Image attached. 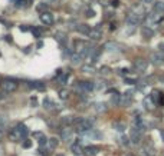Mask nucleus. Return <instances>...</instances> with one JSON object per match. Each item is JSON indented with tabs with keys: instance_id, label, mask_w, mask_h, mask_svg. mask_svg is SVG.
I'll use <instances>...</instances> for the list:
<instances>
[{
	"instance_id": "nucleus-1",
	"label": "nucleus",
	"mask_w": 164,
	"mask_h": 156,
	"mask_svg": "<svg viewBox=\"0 0 164 156\" xmlns=\"http://www.w3.org/2000/svg\"><path fill=\"white\" fill-rule=\"evenodd\" d=\"M28 133H29L28 127H26L23 123H19V125L9 133V137H10L12 140H15V142H19V140H25L26 136H28Z\"/></svg>"
},
{
	"instance_id": "nucleus-2",
	"label": "nucleus",
	"mask_w": 164,
	"mask_h": 156,
	"mask_svg": "<svg viewBox=\"0 0 164 156\" xmlns=\"http://www.w3.org/2000/svg\"><path fill=\"white\" fill-rule=\"evenodd\" d=\"M76 122V129L79 133H88L89 130H92V120L89 119H78L75 120Z\"/></svg>"
},
{
	"instance_id": "nucleus-3",
	"label": "nucleus",
	"mask_w": 164,
	"mask_h": 156,
	"mask_svg": "<svg viewBox=\"0 0 164 156\" xmlns=\"http://www.w3.org/2000/svg\"><path fill=\"white\" fill-rule=\"evenodd\" d=\"M2 89L7 93H13L16 89H17V83L16 80H12V79H5L2 82Z\"/></svg>"
},
{
	"instance_id": "nucleus-4",
	"label": "nucleus",
	"mask_w": 164,
	"mask_h": 156,
	"mask_svg": "<svg viewBox=\"0 0 164 156\" xmlns=\"http://www.w3.org/2000/svg\"><path fill=\"white\" fill-rule=\"evenodd\" d=\"M94 83L92 82H88V80H85V82H78V85H76V89H79V90H82V92H91V90H94Z\"/></svg>"
},
{
	"instance_id": "nucleus-5",
	"label": "nucleus",
	"mask_w": 164,
	"mask_h": 156,
	"mask_svg": "<svg viewBox=\"0 0 164 156\" xmlns=\"http://www.w3.org/2000/svg\"><path fill=\"white\" fill-rule=\"evenodd\" d=\"M40 22L45 23L46 26H50V25L53 23V16H52V13H49V12L40 13Z\"/></svg>"
},
{
	"instance_id": "nucleus-6",
	"label": "nucleus",
	"mask_w": 164,
	"mask_h": 156,
	"mask_svg": "<svg viewBox=\"0 0 164 156\" xmlns=\"http://www.w3.org/2000/svg\"><path fill=\"white\" fill-rule=\"evenodd\" d=\"M72 136H73V132H72V129H69V127H65V129H62V130H60V137H62V140H65V142H69V140H72Z\"/></svg>"
},
{
	"instance_id": "nucleus-7",
	"label": "nucleus",
	"mask_w": 164,
	"mask_h": 156,
	"mask_svg": "<svg viewBox=\"0 0 164 156\" xmlns=\"http://www.w3.org/2000/svg\"><path fill=\"white\" fill-rule=\"evenodd\" d=\"M130 139H131V142L132 143H140V139H141V132L138 130V129H135V127H132L131 129V136H130Z\"/></svg>"
},
{
	"instance_id": "nucleus-8",
	"label": "nucleus",
	"mask_w": 164,
	"mask_h": 156,
	"mask_svg": "<svg viewBox=\"0 0 164 156\" xmlns=\"http://www.w3.org/2000/svg\"><path fill=\"white\" fill-rule=\"evenodd\" d=\"M131 100H132V92H127V93H124V96L121 97V105L122 106H130L131 105Z\"/></svg>"
},
{
	"instance_id": "nucleus-9",
	"label": "nucleus",
	"mask_w": 164,
	"mask_h": 156,
	"mask_svg": "<svg viewBox=\"0 0 164 156\" xmlns=\"http://www.w3.org/2000/svg\"><path fill=\"white\" fill-rule=\"evenodd\" d=\"M92 40H99L101 37H102V30L99 29V27H95V29H92L91 30V33L88 35Z\"/></svg>"
},
{
	"instance_id": "nucleus-10",
	"label": "nucleus",
	"mask_w": 164,
	"mask_h": 156,
	"mask_svg": "<svg viewBox=\"0 0 164 156\" xmlns=\"http://www.w3.org/2000/svg\"><path fill=\"white\" fill-rule=\"evenodd\" d=\"M28 86L30 89H36V90H43L45 89V83L39 82V80H33V82H28Z\"/></svg>"
},
{
	"instance_id": "nucleus-11",
	"label": "nucleus",
	"mask_w": 164,
	"mask_h": 156,
	"mask_svg": "<svg viewBox=\"0 0 164 156\" xmlns=\"http://www.w3.org/2000/svg\"><path fill=\"white\" fill-rule=\"evenodd\" d=\"M151 62H153L154 65H161V63L164 62V56H163L161 53H153V55H151Z\"/></svg>"
},
{
	"instance_id": "nucleus-12",
	"label": "nucleus",
	"mask_w": 164,
	"mask_h": 156,
	"mask_svg": "<svg viewBox=\"0 0 164 156\" xmlns=\"http://www.w3.org/2000/svg\"><path fill=\"white\" fill-rule=\"evenodd\" d=\"M145 67H147V62L145 60H137L135 63H134V69L137 70V72H144L145 70Z\"/></svg>"
},
{
	"instance_id": "nucleus-13",
	"label": "nucleus",
	"mask_w": 164,
	"mask_h": 156,
	"mask_svg": "<svg viewBox=\"0 0 164 156\" xmlns=\"http://www.w3.org/2000/svg\"><path fill=\"white\" fill-rule=\"evenodd\" d=\"M84 153H85V156H97L98 147H97V146H87V147L84 149Z\"/></svg>"
},
{
	"instance_id": "nucleus-14",
	"label": "nucleus",
	"mask_w": 164,
	"mask_h": 156,
	"mask_svg": "<svg viewBox=\"0 0 164 156\" xmlns=\"http://www.w3.org/2000/svg\"><path fill=\"white\" fill-rule=\"evenodd\" d=\"M76 30H78L79 33H82V35H89L92 29H91L88 25H79V26L76 27Z\"/></svg>"
},
{
	"instance_id": "nucleus-15",
	"label": "nucleus",
	"mask_w": 164,
	"mask_h": 156,
	"mask_svg": "<svg viewBox=\"0 0 164 156\" xmlns=\"http://www.w3.org/2000/svg\"><path fill=\"white\" fill-rule=\"evenodd\" d=\"M155 13H164V2H161V0H160V2H154V9H153Z\"/></svg>"
},
{
	"instance_id": "nucleus-16",
	"label": "nucleus",
	"mask_w": 164,
	"mask_h": 156,
	"mask_svg": "<svg viewBox=\"0 0 164 156\" xmlns=\"http://www.w3.org/2000/svg\"><path fill=\"white\" fill-rule=\"evenodd\" d=\"M58 139L56 137H50V139H48V143H46V146H48V149L49 150H53V149H56V146H58Z\"/></svg>"
},
{
	"instance_id": "nucleus-17",
	"label": "nucleus",
	"mask_w": 164,
	"mask_h": 156,
	"mask_svg": "<svg viewBox=\"0 0 164 156\" xmlns=\"http://www.w3.org/2000/svg\"><path fill=\"white\" fill-rule=\"evenodd\" d=\"M104 47H105L107 50H110V52H114V50H118V49H120V45L115 43V42H108V43H105Z\"/></svg>"
},
{
	"instance_id": "nucleus-18",
	"label": "nucleus",
	"mask_w": 164,
	"mask_h": 156,
	"mask_svg": "<svg viewBox=\"0 0 164 156\" xmlns=\"http://www.w3.org/2000/svg\"><path fill=\"white\" fill-rule=\"evenodd\" d=\"M153 35H154V32H153L150 27H147V26H144V27H142V36H144V37L150 39Z\"/></svg>"
},
{
	"instance_id": "nucleus-19",
	"label": "nucleus",
	"mask_w": 164,
	"mask_h": 156,
	"mask_svg": "<svg viewBox=\"0 0 164 156\" xmlns=\"http://www.w3.org/2000/svg\"><path fill=\"white\" fill-rule=\"evenodd\" d=\"M55 37H56V40L60 43V46H65V45H66V37H65L63 33H58V35H55Z\"/></svg>"
},
{
	"instance_id": "nucleus-20",
	"label": "nucleus",
	"mask_w": 164,
	"mask_h": 156,
	"mask_svg": "<svg viewBox=\"0 0 164 156\" xmlns=\"http://www.w3.org/2000/svg\"><path fill=\"white\" fill-rule=\"evenodd\" d=\"M157 20H158V13H155V12L153 10V12L148 15V22H150V23H153V22L155 23Z\"/></svg>"
},
{
	"instance_id": "nucleus-21",
	"label": "nucleus",
	"mask_w": 164,
	"mask_h": 156,
	"mask_svg": "<svg viewBox=\"0 0 164 156\" xmlns=\"http://www.w3.org/2000/svg\"><path fill=\"white\" fill-rule=\"evenodd\" d=\"M71 150H72V152H73L75 155L81 153V152H82V147H81L79 142H78V143H75V145H72V146H71Z\"/></svg>"
},
{
	"instance_id": "nucleus-22",
	"label": "nucleus",
	"mask_w": 164,
	"mask_h": 156,
	"mask_svg": "<svg viewBox=\"0 0 164 156\" xmlns=\"http://www.w3.org/2000/svg\"><path fill=\"white\" fill-rule=\"evenodd\" d=\"M71 59H72V63H73V65H78V63L82 60V56H81L79 53H73Z\"/></svg>"
},
{
	"instance_id": "nucleus-23",
	"label": "nucleus",
	"mask_w": 164,
	"mask_h": 156,
	"mask_svg": "<svg viewBox=\"0 0 164 156\" xmlns=\"http://www.w3.org/2000/svg\"><path fill=\"white\" fill-rule=\"evenodd\" d=\"M144 105H145L147 109H153V106H154V100H153L151 97H145V99H144Z\"/></svg>"
},
{
	"instance_id": "nucleus-24",
	"label": "nucleus",
	"mask_w": 164,
	"mask_h": 156,
	"mask_svg": "<svg viewBox=\"0 0 164 156\" xmlns=\"http://www.w3.org/2000/svg\"><path fill=\"white\" fill-rule=\"evenodd\" d=\"M53 106H55V105H53V102H52L49 97H46V99L43 100V107H46V109H49V110H50Z\"/></svg>"
},
{
	"instance_id": "nucleus-25",
	"label": "nucleus",
	"mask_w": 164,
	"mask_h": 156,
	"mask_svg": "<svg viewBox=\"0 0 164 156\" xmlns=\"http://www.w3.org/2000/svg\"><path fill=\"white\" fill-rule=\"evenodd\" d=\"M32 33H33V37L40 39V36H42V29H39V27H33V29H32Z\"/></svg>"
},
{
	"instance_id": "nucleus-26",
	"label": "nucleus",
	"mask_w": 164,
	"mask_h": 156,
	"mask_svg": "<svg viewBox=\"0 0 164 156\" xmlns=\"http://www.w3.org/2000/svg\"><path fill=\"white\" fill-rule=\"evenodd\" d=\"M68 79H69V73H65V75H60V76L58 77V80H59V83H60V85H65V83L68 82Z\"/></svg>"
},
{
	"instance_id": "nucleus-27",
	"label": "nucleus",
	"mask_w": 164,
	"mask_h": 156,
	"mask_svg": "<svg viewBox=\"0 0 164 156\" xmlns=\"http://www.w3.org/2000/svg\"><path fill=\"white\" fill-rule=\"evenodd\" d=\"M95 110L97 112H105L107 110V105L105 103H97L95 105Z\"/></svg>"
},
{
	"instance_id": "nucleus-28",
	"label": "nucleus",
	"mask_w": 164,
	"mask_h": 156,
	"mask_svg": "<svg viewBox=\"0 0 164 156\" xmlns=\"http://www.w3.org/2000/svg\"><path fill=\"white\" fill-rule=\"evenodd\" d=\"M120 102H121V96L115 93V95L111 97V103H112V105H120Z\"/></svg>"
},
{
	"instance_id": "nucleus-29",
	"label": "nucleus",
	"mask_w": 164,
	"mask_h": 156,
	"mask_svg": "<svg viewBox=\"0 0 164 156\" xmlns=\"http://www.w3.org/2000/svg\"><path fill=\"white\" fill-rule=\"evenodd\" d=\"M114 127H115V130H118V132H124V129H125V125H124V123H120V122H117V123H114Z\"/></svg>"
},
{
	"instance_id": "nucleus-30",
	"label": "nucleus",
	"mask_w": 164,
	"mask_h": 156,
	"mask_svg": "<svg viewBox=\"0 0 164 156\" xmlns=\"http://www.w3.org/2000/svg\"><path fill=\"white\" fill-rule=\"evenodd\" d=\"M65 125H72L73 122H75V119L72 117V116H66V117H63V120H62Z\"/></svg>"
},
{
	"instance_id": "nucleus-31",
	"label": "nucleus",
	"mask_w": 164,
	"mask_h": 156,
	"mask_svg": "<svg viewBox=\"0 0 164 156\" xmlns=\"http://www.w3.org/2000/svg\"><path fill=\"white\" fill-rule=\"evenodd\" d=\"M144 156H154V149L145 147V149H144Z\"/></svg>"
},
{
	"instance_id": "nucleus-32",
	"label": "nucleus",
	"mask_w": 164,
	"mask_h": 156,
	"mask_svg": "<svg viewBox=\"0 0 164 156\" xmlns=\"http://www.w3.org/2000/svg\"><path fill=\"white\" fill-rule=\"evenodd\" d=\"M36 9H38V12H40V13H45V12H46V9H48V6L42 3V5H39Z\"/></svg>"
},
{
	"instance_id": "nucleus-33",
	"label": "nucleus",
	"mask_w": 164,
	"mask_h": 156,
	"mask_svg": "<svg viewBox=\"0 0 164 156\" xmlns=\"http://www.w3.org/2000/svg\"><path fill=\"white\" fill-rule=\"evenodd\" d=\"M59 97H60V99H62V100H65V99H66V97H68V92H66V90H65V89H62V90H60V92H59Z\"/></svg>"
},
{
	"instance_id": "nucleus-34",
	"label": "nucleus",
	"mask_w": 164,
	"mask_h": 156,
	"mask_svg": "<svg viewBox=\"0 0 164 156\" xmlns=\"http://www.w3.org/2000/svg\"><path fill=\"white\" fill-rule=\"evenodd\" d=\"M25 149H29L30 146H32V142L30 140H28V139H25V142H23V145H22Z\"/></svg>"
},
{
	"instance_id": "nucleus-35",
	"label": "nucleus",
	"mask_w": 164,
	"mask_h": 156,
	"mask_svg": "<svg viewBox=\"0 0 164 156\" xmlns=\"http://www.w3.org/2000/svg\"><path fill=\"white\" fill-rule=\"evenodd\" d=\"M46 143H48V139H46L45 136H42V137L39 139V145H40V146H43V145H46Z\"/></svg>"
},
{
	"instance_id": "nucleus-36",
	"label": "nucleus",
	"mask_w": 164,
	"mask_h": 156,
	"mask_svg": "<svg viewBox=\"0 0 164 156\" xmlns=\"http://www.w3.org/2000/svg\"><path fill=\"white\" fill-rule=\"evenodd\" d=\"M94 15H95V12H94L92 9H88V10H87V17H92Z\"/></svg>"
},
{
	"instance_id": "nucleus-37",
	"label": "nucleus",
	"mask_w": 164,
	"mask_h": 156,
	"mask_svg": "<svg viewBox=\"0 0 164 156\" xmlns=\"http://www.w3.org/2000/svg\"><path fill=\"white\" fill-rule=\"evenodd\" d=\"M30 105H32L33 107H36V105H38V99H36V97H33V99H30Z\"/></svg>"
},
{
	"instance_id": "nucleus-38",
	"label": "nucleus",
	"mask_w": 164,
	"mask_h": 156,
	"mask_svg": "<svg viewBox=\"0 0 164 156\" xmlns=\"http://www.w3.org/2000/svg\"><path fill=\"white\" fill-rule=\"evenodd\" d=\"M121 143H122V145H125V146H127V145H128V139H127V137H125V136H122V137H121Z\"/></svg>"
},
{
	"instance_id": "nucleus-39",
	"label": "nucleus",
	"mask_w": 164,
	"mask_h": 156,
	"mask_svg": "<svg viewBox=\"0 0 164 156\" xmlns=\"http://www.w3.org/2000/svg\"><path fill=\"white\" fill-rule=\"evenodd\" d=\"M84 72H92V66H84Z\"/></svg>"
},
{
	"instance_id": "nucleus-40",
	"label": "nucleus",
	"mask_w": 164,
	"mask_h": 156,
	"mask_svg": "<svg viewBox=\"0 0 164 156\" xmlns=\"http://www.w3.org/2000/svg\"><path fill=\"white\" fill-rule=\"evenodd\" d=\"M158 49H160V52H161V55L164 53V43H160L158 45Z\"/></svg>"
},
{
	"instance_id": "nucleus-41",
	"label": "nucleus",
	"mask_w": 164,
	"mask_h": 156,
	"mask_svg": "<svg viewBox=\"0 0 164 156\" xmlns=\"http://www.w3.org/2000/svg\"><path fill=\"white\" fill-rule=\"evenodd\" d=\"M20 30H22V32H29L30 29H29L28 26H20Z\"/></svg>"
},
{
	"instance_id": "nucleus-42",
	"label": "nucleus",
	"mask_w": 164,
	"mask_h": 156,
	"mask_svg": "<svg viewBox=\"0 0 164 156\" xmlns=\"http://www.w3.org/2000/svg\"><path fill=\"white\" fill-rule=\"evenodd\" d=\"M101 72H102V73H108V72H110V69H108V67H102V69H101Z\"/></svg>"
},
{
	"instance_id": "nucleus-43",
	"label": "nucleus",
	"mask_w": 164,
	"mask_h": 156,
	"mask_svg": "<svg viewBox=\"0 0 164 156\" xmlns=\"http://www.w3.org/2000/svg\"><path fill=\"white\" fill-rule=\"evenodd\" d=\"M127 73H128L127 69H121V75H127Z\"/></svg>"
},
{
	"instance_id": "nucleus-44",
	"label": "nucleus",
	"mask_w": 164,
	"mask_h": 156,
	"mask_svg": "<svg viewBox=\"0 0 164 156\" xmlns=\"http://www.w3.org/2000/svg\"><path fill=\"white\" fill-rule=\"evenodd\" d=\"M3 137V127H0V139Z\"/></svg>"
},
{
	"instance_id": "nucleus-45",
	"label": "nucleus",
	"mask_w": 164,
	"mask_h": 156,
	"mask_svg": "<svg viewBox=\"0 0 164 156\" xmlns=\"http://www.w3.org/2000/svg\"><path fill=\"white\" fill-rule=\"evenodd\" d=\"M6 42H12V36H6Z\"/></svg>"
},
{
	"instance_id": "nucleus-46",
	"label": "nucleus",
	"mask_w": 164,
	"mask_h": 156,
	"mask_svg": "<svg viewBox=\"0 0 164 156\" xmlns=\"http://www.w3.org/2000/svg\"><path fill=\"white\" fill-rule=\"evenodd\" d=\"M112 6H118V0H114V2H112Z\"/></svg>"
},
{
	"instance_id": "nucleus-47",
	"label": "nucleus",
	"mask_w": 164,
	"mask_h": 156,
	"mask_svg": "<svg viewBox=\"0 0 164 156\" xmlns=\"http://www.w3.org/2000/svg\"><path fill=\"white\" fill-rule=\"evenodd\" d=\"M142 2H145V3H153V0H142Z\"/></svg>"
},
{
	"instance_id": "nucleus-48",
	"label": "nucleus",
	"mask_w": 164,
	"mask_h": 156,
	"mask_svg": "<svg viewBox=\"0 0 164 156\" xmlns=\"http://www.w3.org/2000/svg\"><path fill=\"white\" fill-rule=\"evenodd\" d=\"M160 133H161V137H163V139H164V130H161V132H160Z\"/></svg>"
},
{
	"instance_id": "nucleus-49",
	"label": "nucleus",
	"mask_w": 164,
	"mask_h": 156,
	"mask_svg": "<svg viewBox=\"0 0 164 156\" xmlns=\"http://www.w3.org/2000/svg\"><path fill=\"white\" fill-rule=\"evenodd\" d=\"M56 156H63V155H56Z\"/></svg>"
}]
</instances>
